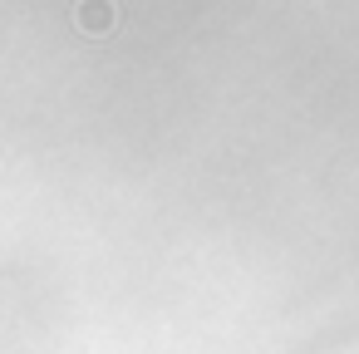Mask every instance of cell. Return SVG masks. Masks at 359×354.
<instances>
[{
  "label": "cell",
  "instance_id": "cell-1",
  "mask_svg": "<svg viewBox=\"0 0 359 354\" xmlns=\"http://www.w3.org/2000/svg\"><path fill=\"white\" fill-rule=\"evenodd\" d=\"M74 20H79L84 35H109L118 25V11H114V0H79Z\"/></svg>",
  "mask_w": 359,
  "mask_h": 354
}]
</instances>
